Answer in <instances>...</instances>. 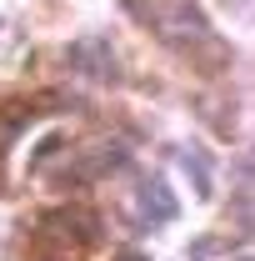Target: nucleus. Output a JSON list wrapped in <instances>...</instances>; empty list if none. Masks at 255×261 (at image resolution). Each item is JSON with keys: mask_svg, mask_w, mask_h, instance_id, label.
<instances>
[{"mask_svg": "<svg viewBox=\"0 0 255 261\" xmlns=\"http://www.w3.org/2000/svg\"><path fill=\"white\" fill-rule=\"evenodd\" d=\"M120 261H145V256H120Z\"/></svg>", "mask_w": 255, "mask_h": 261, "instance_id": "4", "label": "nucleus"}, {"mask_svg": "<svg viewBox=\"0 0 255 261\" xmlns=\"http://www.w3.org/2000/svg\"><path fill=\"white\" fill-rule=\"evenodd\" d=\"M185 166H190V176H195V191H200V196H210V171H205V161H200V156L190 151V161H185Z\"/></svg>", "mask_w": 255, "mask_h": 261, "instance_id": "3", "label": "nucleus"}, {"mask_svg": "<svg viewBox=\"0 0 255 261\" xmlns=\"http://www.w3.org/2000/svg\"><path fill=\"white\" fill-rule=\"evenodd\" d=\"M70 65H75V70H100V75L115 70V61H110L105 45H95V50H90V45H75V50H70Z\"/></svg>", "mask_w": 255, "mask_h": 261, "instance_id": "2", "label": "nucleus"}, {"mask_svg": "<svg viewBox=\"0 0 255 261\" xmlns=\"http://www.w3.org/2000/svg\"><path fill=\"white\" fill-rule=\"evenodd\" d=\"M140 206H145V221L160 226V221L175 216V191H170L160 176H145V181H140Z\"/></svg>", "mask_w": 255, "mask_h": 261, "instance_id": "1", "label": "nucleus"}]
</instances>
